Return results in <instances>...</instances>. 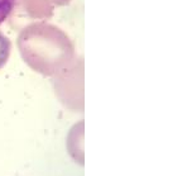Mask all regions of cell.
<instances>
[{
	"label": "cell",
	"instance_id": "7a4b0ae2",
	"mask_svg": "<svg viewBox=\"0 0 187 176\" xmlns=\"http://www.w3.org/2000/svg\"><path fill=\"white\" fill-rule=\"evenodd\" d=\"M16 0H0V24L8 19L15 6Z\"/></svg>",
	"mask_w": 187,
	"mask_h": 176
},
{
	"label": "cell",
	"instance_id": "6da1fadb",
	"mask_svg": "<svg viewBox=\"0 0 187 176\" xmlns=\"http://www.w3.org/2000/svg\"><path fill=\"white\" fill-rule=\"evenodd\" d=\"M10 51H11V43L9 38L5 34H3L1 31H0V70L5 66L8 60H9Z\"/></svg>",
	"mask_w": 187,
	"mask_h": 176
}]
</instances>
